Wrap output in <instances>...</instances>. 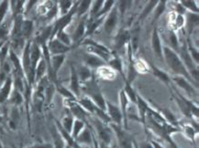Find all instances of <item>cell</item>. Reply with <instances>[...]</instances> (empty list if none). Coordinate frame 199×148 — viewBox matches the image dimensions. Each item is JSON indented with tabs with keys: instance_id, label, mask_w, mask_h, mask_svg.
<instances>
[{
	"instance_id": "obj_1",
	"label": "cell",
	"mask_w": 199,
	"mask_h": 148,
	"mask_svg": "<svg viewBox=\"0 0 199 148\" xmlns=\"http://www.w3.org/2000/svg\"><path fill=\"white\" fill-rule=\"evenodd\" d=\"M163 61H165L169 69L174 72L175 76H182L187 79L193 85L196 84V87L197 88L198 84L193 81L187 69L186 68L185 64L183 63L178 54L175 52L173 49H171L170 48H168L167 46L163 47Z\"/></svg>"
},
{
	"instance_id": "obj_2",
	"label": "cell",
	"mask_w": 199,
	"mask_h": 148,
	"mask_svg": "<svg viewBox=\"0 0 199 148\" xmlns=\"http://www.w3.org/2000/svg\"><path fill=\"white\" fill-rule=\"evenodd\" d=\"M81 90L84 91V92L86 94L88 98H90L93 103L101 110L106 111L107 105H106V100L101 92L100 87L98 83L96 82L95 75L86 82L81 84Z\"/></svg>"
},
{
	"instance_id": "obj_3",
	"label": "cell",
	"mask_w": 199,
	"mask_h": 148,
	"mask_svg": "<svg viewBox=\"0 0 199 148\" xmlns=\"http://www.w3.org/2000/svg\"><path fill=\"white\" fill-rule=\"evenodd\" d=\"M118 5H117V2L114 5V6L112 7V9L109 11V13L107 15L103 25H104V29L106 31V34L108 36H112L117 28L118 23Z\"/></svg>"
},
{
	"instance_id": "obj_4",
	"label": "cell",
	"mask_w": 199,
	"mask_h": 148,
	"mask_svg": "<svg viewBox=\"0 0 199 148\" xmlns=\"http://www.w3.org/2000/svg\"><path fill=\"white\" fill-rule=\"evenodd\" d=\"M93 125L96 129V132L98 134L99 139L101 140V143L106 146H109L112 137H111V131L108 128L107 125L104 124L96 117L93 120Z\"/></svg>"
},
{
	"instance_id": "obj_5",
	"label": "cell",
	"mask_w": 199,
	"mask_h": 148,
	"mask_svg": "<svg viewBox=\"0 0 199 148\" xmlns=\"http://www.w3.org/2000/svg\"><path fill=\"white\" fill-rule=\"evenodd\" d=\"M130 30L126 27L120 28L115 38V43H114L115 50L119 51L124 48H127V46L130 43Z\"/></svg>"
},
{
	"instance_id": "obj_6",
	"label": "cell",
	"mask_w": 199,
	"mask_h": 148,
	"mask_svg": "<svg viewBox=\"0 0 199 148\" xmlns=\"http://www.w3.org/2000/svg\"><path fill=\"white\" fill-rule=\"evenodd\" d=\"M110 124L113 130L117 134L120 146L122 148H133V140L131 136L128 133H126V131L121 127V125H117L112 123Z\"/></svg>"
},
{
	"instance_id": "obj_7",
	"label": "cell",
	"mask_w": 199,
	"mask_h": 148,
	"mask_svg": "<svg viewBox=\"0 0 199 148\" xmlns=\"http://www.w3.org/2000/svg\"><path fill=\"white\" fill-rule=\"evenodd\" d=\"M171 81H174L175 85L183 89L189 97H195L197 96V92L195 89V86L186 78L182 76H174L171 78Z\"/></svg>"
},
{
	"instance_id": "obj_8",
	"label": "cell",
	"mask_w": 199,
	"mask_h": 148,
	"mask_svg": "<svg viewBox=\"0 0 199 148\" xmlns=\"http://www.w3.org/2000/svg\"><path fill=\"white\" fill-rule=\"evenodd\" d=\"M66 103L69 106V110H70L73 117H75L76 120H80V121H83L84 123H85L87 120V117L90 114L77 103V101L67 100Z\"/></svg>"
},
{
	"instance_id": "obj_9",
	"label": "cell",
	"mask_w": 199,
	"mask_h": 148,
	"mask_svg": "<svg viewBox=\"0 0 199 148\" xmlns=\"http://www.w3.org/2000/svg\"><path fill=\"white\" fill-rule=\"evenodd\" d=\"M106 105H107L106 112L107 115L109 116L111 123L117 125H121L123 122V117H122V114H121L119 107H118L117 105H114L108 101H106Z\"/></svg>"
},
{
	"instance_id": "obj_10",
	"label": "cell",
	"mask_w": 199,
	"mask_h": 148,
	"mask_svg": "<svg viewBox=\"0 0 199 148\" xmlns=\"http://www.w3.org/2000/svg\"><path fill=\"white\" fill-rule=\"evenodd\" d=\"M184 16H185V27H186V31L188 32V38H189L191 34L195 32L196 29L198 28V14L186 11Z\"/></svg>"
},
{
	"instance_id": "obj_11",
	"label": "cell",
	"mask_w": 199,
	"mask_h": 148,
	"mask_svg": "<svg viewBox=\"0 0 199 148\" xmlns=\"http://www.w3.org/2000/svg\"><path fill=\"white\" fill-rule=\"evenodd\" d=\"M87 17H88V14L80 17V20H79V23L77 25V27H75L73 33V36L71 38L72 39V42H74V43H78L84 38V34H85V29H86V21H87Z\"/></svg>"
},
{
	"instance_id": "obj_12",
	"label": "cell",
	"mask_w": 199,
	"mask_h": 148,
	"mask_svg": "<svg viewBox=\"0 0 199 148\" xmlns=\"http://www.w3.org/2000/svg\"><path fill=\"white\" fill-rule=\"evenodd\" d=\"M152 47L155 56L161 60L163 61V44L161 40V36L157 27H154L152 36Z\"/></svg>"
},
{
	"instance_id": "obj_13",
	"label": "cell",
	"mask_w": 199,
	"mask_h": 148,
	"mask_svg": "<svg viewBox=\"0 0 199 148\" xmlns=\"http://www.w3.org/2000/svg\"><path fill=\"white\" fill-rule=\"evenodd\" d=\"M83 60L84 62V65L87 66L92 70L107 66V63L101 58H99V57H97V56H96L94 54L87 53V52L84 55Z\"/></svg>"
},
{
	"instance_id": "obj_14",
	"label": "cell",
	"mask_w": 199,
	"mask_h": 148,
	"mask_svg": "<svg viewBox=\"0 0 199 148\" xmlns=\"http://www.w3.org/2000/svg\"><path fill=\"white\" fill-rule=\"evenodd\" d=\"M48 49H49L50 54H51L52 56L64 55V53H66L67 51H69L71 49V47H68V46L62 44L57 38H52V39H51V41L49 43Z\"/></svg>"
},
{
	"instance_id": "obj_15",
	"label": "cell",
	"mask_w": 199,
	"mask_h": 148,
	"mask_svg": "<svg viewBox=\"0 0 199 148\" xmlns=\"http://www.w3.org/2000/svg\"><path fill=\"white\" fill-rule=\"evenodd\" d=\"M70 91L78 99L81 93V84L77 76L76 69L73 65H71V84H70Z\"/></svg>"
},
{
	"instance_id": "obj_16",
	"label": "cell",
	"mask_w": 199,
	"mask_h": 148,
	"mask_svg": "<svg viewBox=\"0 0 199 148\" xmlns=\"http://www.w3.org/2000/svg\"><path fill=\"white\" fill-rule=\"evenodd\" d=\"M119 109L121 111V114H122V117H123V123H124V128L127 129L128 128V118H127V111H128V108H129V105H130V101L124 92V90L120 91L119 92Z\"/></svg>"
},
{
	"instance_id": "obj_17",
	"label": "cell",
	"mask_w": 199,
	"mask_h": 148,
	"mask_svg": "<svg viewBox=\"0 0 199 148\" xmlns=\"http://www.w3.org/2000/svg\"><path fill=\"white\" fill-rule=\"evenodd\" d=\"M40 56H41V52H40V49H39L38 44L33 43L30 47L29 57H30V70L34 75H35L36 67H37L39 61L40 60Z\"/></svg>"
},
{
	"instance_id": "obj_18",
	"label": "cell",
	"mask_w": 199,
	"mask_h": 148,
	"mask_svg": "<svg viewBox=\"0 0 199 148\" xmlns=\"http://www.w3.org/2000/svg\"><path fill=\"white\" fill-rule=\"evenodd\" d=\"M107 66H108L110 69H112L113 70H117L118 71L122 76L123 78L125 79V73H124V67H123V61L122 60L120 59V57L114 53L112 58L109 60V61L107 63Z\"/></svg>"
},
{
	"instance_id": "obj_19",
	"label": "cell",
	"mask_w": 199,
	"mask_h": 148,
	"mask_svg": "<svg viewBox=\"0 0 199 148\" xmlns=\"http://www.w3.org/2000/svg\"><path fill=\"white\" fill-rule=\"evenodd\" d=\"M76 72H77V76H78L80 84H83V83L88 81L95 75L94 72H93V70L91 69H89L87 66H85L84 64L81 65L76 70Z\"/></svg>"
},
{
	"instance_id": "obj_20",
	"label": "cell",
	"mask_w": 199,
	"mask_h": 148,
	"mask_svg": "<svg viewBox=\"0 0 199 148\" xmlns=\"http://www.w3.org/2000/svg\"><path fill=\"white\" fill-rule=\"evenodd\" d=\"M78 45H82V46H86V47H93L95 49H100L104 52H107V53H109V54H113V51L111 49H109L107 47H106L105 45L94 40L93 38H84L82 39Z\"/></svg>"
},
{
	"instance_id": "obj_21",
	"label": "cell",
	"mask_w": 199,
	"mask_h": 148,
	"mask_svg": "<svg viewBox=\"0 0 199 148\" xmlns=\"http://www.w3.org/2000/svg\"><path fill=\"white\" fill-rule=\"evenodd\" d=\"M76 142L82 145H87V146L92 145L93 144V135L91 134L90 129L87 127H84V130L76 137Z\"/></svg>"
},
{
	"instance_id": "obj_22",
	"label": "cell",
	"mask_w": 199,
	"mask_h": 148,
	"mask_svg": "<svg viewBox=\"0 0 199 148\" xmlns=\"http://www.w3.org/2000/svg\"><path fill=\"white\" fill-rule=\"evenodd\" d=\"M139 39H140V27L136 26L130 31V48H131L133 55L138 50V48H139Z\"/></svg>"
},
{
	"instance_id": "obj_23",
	"label": "cell",
	"mask_w": 199,
	"mask_h": 148,
	"mask_svg": "<svg viewBox=\"0 0 199 148\" xmlns=\"http://www.w3.org/2000/svg\"><path fill=\"white\" fill-rule=\"evenodd\" d=\"M77 103H78L89 114H95L96 109L98 108V107L93 103V101H92L90 98H88L87 96L83 97L82 99H77Z\"/></svg>"
},
{
	"instance_id": "obj_24",
	"label": "cell",
	"mask_w": 199,
	"mask_h": 148,
	"mask_svg": "<svg viewBox=\"0 0 199 148\" xmlns=\"http://www.w3.org/2000/svg\"><path fill=\"white\" fill-rule=\"evenodd\" d=\"M150 66H151L152 74H153L156 78H158L159 80H161L163 82H164V83H166L167 85H169V83L171 82V78L169 77V75H168L165 71L162 70L160 68H158L157 66H155V65L152 64V63H151Z\"/></svg>"
},
{
	"instance_id": "obj_25",
	"label": "cell",
	"mask_w": 199,
	"mask_h": 148,
	"mask_svg": "<svg viewBox=\"0 0 199 148\" xmlns=\"http://www.w3.org/2000/svg\"><path fill=\"white\" fill-rule=\"evenodd\" d=\"M168 39H169L170 46H167V47L170 48L171 49H173L175 52L178 53L179 48H180V43H179V38H178V36L176 34V31H175L173 29H169Z\"/></svg>"
},
{
	"instance_id": "obj_26",
	"label": "cell",
	"mask_w": 199,
	"mask_h": 148,
	"mask_svg": "<svg viewBox=\"0 0 199 148\" xmlns=\"http://www.w3.org/2000/svg\"><path fill=\"white\" fill-rule=\"evenodd\" d=\"M91 0H83V1H79V4L77 5V10H76V15L77 16L80 18L85 15H87L89 13L91 5H92Z\"/></svg>"
},
{
	"instance_id": "obj_27",
	"label": "cell",
	"mask_w": 199,
	"mask_h": 148,
	"mask_svg": "<svg viewBox=\"0 0 199 148\" xmlns=\"http://www.w3.org/2000/svg\"><path fill=\"white\" fill-rule=\"evenodd\" d=\"M124 92H125V93H126V95H127L130 103H132L133 105L137 106V92L132 88V85L130 82H128L127 81H125Z\"/></svg>"
},
{
	"instance_id": "obj_28",
	"label": "cell",
	"mask_w": 199,
	"mask_h": 148,
	"mask_svg": "<svg viewBox=\"0 0 199 148\" xmlns=\"http://www.w3.org/2000/svg\"><path fill=\"white\" fill-rule=\"evenodd\" d=\"M158 4V0H152V1H149L147 3V5H145V7L143 8V10L141 11V15L139 16V19L138 21H141V20H144L155 8L156 5Z\"/></svg>"
},
{
	"instance_id": "obj_29",
	"label": "cell",
	"mask_w": 199,
	"mask_h": 148,
	"mask_svg": "<svg viewBox=\"0 0 199 148\" xmlns=\"http://www.w3.org/2000/svg\"><path fill=\"white\" fill-rule=\"evenodd\" d=\"M11 86H12V80L11 78H7L6 80L4 86L0 90V103H4L8 98L11 92Z\"/></svg>"
},
{
	"instance_id": "obj_30",
	"label": "cell",
	"mask_w": 199,
	"mask_h": 148,
	"mask_svg": "<svg viewBox=\"0 0 199 148\" xmlns=\"http://www.w3.org/2000/svg\"><path fill=\"white\" fill-rule=\"evenodd\" d=\"M116 4V1H113V0H107V1H104V4L100 9V11L96 15V16L94 17L95 19L96 18H100V17H103V16H106L109 11L112 9V7L114 6V5Z\"/></svg>"
},
{
	"instance_id": "obj_31",
	"label": "cell",
	"mask_w": 199,
	"mask_h": 148,
	"mask_svg": "<svg viewBox=\"0 0 199 148\" xmlns=\"http://www.w3.org/2000/svg\"><path fill=\"white\" fill-rule=\"evenodd\" d=\"M47 70V63L45 61L44 59L40 60L36 67L35 70V80L36 81H39L42 79V77L44 76L45 72Z\"/></svg>"
},
{
	"instance_id": "obj_32",
	"label": "cell",
	"mask_w": 199,
	"mask_h": 148,
	"mask_svg": "<svg viewBox=\"0 0 199 148\" xmlns=\"http://www.w3.org/2000/svg\"><path fill=\"white\" fill-rule=\"evenodd\" d=\"M166 4H167V1H165V0L158 1V4L156 5L155 8L153 10V21H156L157 19H159L160 16L165 12Z\"/></svg>"
},
{
	"instance_id": "obj_33",
	"label": "cell",
	"mask_w": 199,
	"mask_h": 148,
	"mask_svg": "<svg viewBox=\"0 0 199 148\" xmlns=\"http://www.w3.org/2000/svg\"><path fill=\"white\" fill-rule=\"evenodd\" d=\"M9 57H10V60H11V61H12V63L14 65V68H15V70H16V75L21 76L22 73H23V69H22L21 62L19 61L17 56L14 53L13 50H10Z\"/></svg>"
},
{
	"instance_id": "obj_34",
	"label": "cell",
	"mask_w": 199,
	"mask_h": 148,
	"mask_svg": "<svg viewBox=\"0 0 199 148\" xmlns=\"http://www.w3.org/2000/svg\"><path fill=\"white\" fill-rule=\"evenodd\" d=\"M179 3L184 6V8L186 11L198 14V5H197V2H195L193 0H181Z\"/></svg>"
},
{
	"instance_id": "obj_35",
	"label": "cell",
	"mask_w": 199,
	"mask_h": 148,
	"mask_svg": "<svg viewBox=\"0 0 199 148\" xmlns=\"http://www.w3.org/2000/svg\"><path fill=\"white\" fill-rule=\"evenodd\" d=\"M51 32H52V27H45L39 34V36L37 38L38 43L43 45L46 44V41L51 37Z\"/></svg>"
},
{
	"instance_id": "obj_36",
	"label": "cell",
	"mask_w": 199,
	"mask_h": 148,
	"mask_svg": "<svg viewBox=\"0 0 199 148\" xmlns=\"http://www.w3.org/2000/svg\"><path fill=\"white\" fill-rule=\"evenodd\" d=\"M84 127H85V124L83 121L75 120L73 122V129H72V138L76 139V137L84 130Z\"/></svg>"
},
{
	"instance_id": "obj_37",
	"label": "cell",
	"mask_w": 199,
	"mask_h": 148,
	"mask_svg": "<svg viewBox=\"0 0 199 148\" xmlns=\"http://www.w3.org/2000/svg\"><path fill=\"white\" fill-rule=\"evenodd\" d=\"M33 30V23L30 20H23L21 25V36L28 38Z\"/></svg>"
},
{
	"instance_id": "obj_38",
	"label": "cell",
	"mask_w": 199,
	"mask_h": 148,
	"mask_svg": "<svg viewBox=\"0 0 199 148\" xmlns=\"http://www.w3.org/2000/svg\"><path fill=\"white\" fill-rule=\"evenodd\" d=\"M187 42H186V45H187V49H188V52L190 54V57L191 59L193 60V61L198 66V60H199V55H198V49L197 48H195L190 40H189V38H187Z\"/></svg>"
},
{
	"instance_id": "obj_39",
	"label": "cell",
	"mask_w": 199,
	"mask_h": 148,
	"mask_svg": "<svg viewBox=\"0 0 199 148\" xmlns=\"http://www.w3.org/2000/svg\"><path fill=\"white\" fill-rule=\"evenodd\" d=\"M74 2L73 1H70V0H63V1H60L59 2V7L61 10V13L63 16L67 15L70 10L72 9L73 5Z\"/></svg>"
},
{
	"instance_id": "obj_40",
	"label": "cell",
	"mask_w": 199,
	"mask_h": 148,
	"mask_svg": "<svg viewBox=\"0 0 199 148\" xmlns=\"http://www.w3.org/2000/svg\"><path fill=\"white\" fill-rule=\"evenodd\" d=\"M56 37H57L56 38H57L59 41H61L62 44H64V45H66V46H68V47H71V45H72V39H71V38L68 36V34H66V33L64 32V29L58 31V33L56 34Z\"/></svg>"
},
{
	"instance_id": "obj_41",
	"label": "cell",
	"mask_w": 199,
	"mask_h": 148,
	"mask_svg": "<svg viewBox=\"0 0 199 148\" xmlns=\"http://www.w3.org/2000/svg\"><path fill=\"white\" fill-rule=\"evenodd\" d=\"M132 5V1H118L117 2V5H118V14H120L121 16H123L126 13L127 10H129V8Z\"/></svg>"
},
{
	"instance_id": "obj_42",
	"label": "cell",
	"mask_w": 199,
	"mask_h": 148,
	"mask_svg": "<svg viewBox=\"0 0 199 148\" xmlns=\"http://www.w3.org/2000/svg\"><path fill=\"white\" fill-rule=\"evenodd\" d=\"M73 117L71 114H67L63 120H62V128L67 132V133H71L72 129H73Z\"/></svg>"
},
{
	"instance_id": "obj_43",
	"label": "cell",
	"mask_w": 199,
	"mask_h": 148,
	"mask_svg": "<svg viewBox=\"0 0 199 148\" xmlns=\"http://www.w3.org/2000/svg\"><path fill=\"white\" fill-rule=\"evenodd\" d=\"M58 92L66 98V100H70V101H77V98L73 94V92L70 90H67L66 88L62 87V86H58Z\"/></svg>"
},
{
	"instance_id": "obj_44",
	"label": "cell",
	"mask_w": 199,
	"mask_h": 148,
	"mask_svg": "<svg viewBox=\"0 0 199 148\" xmlns=\"http://www.w3.org/2000/svg\"><path fill=\"white\" fill-rule=\"evenodd\" d=\"M9 32V24L8 22H4L0 25V39H4Z\"/></svg>"
},
{
	"instance_id": "obj_45",
	"label": "cell",
	"mask_w": 199,
	"mask_h": 148,
	"mask_svg": "<svg viewBox=\"0 0 199 148\" xmlns=\"http://www.w3.org/2000/svg\"><path fill=\"white\" fill-rule=\"evenodd\" d=\"M22 101H23V98H22L21 93L18 91H15L11 97V103H14L15 105H18L22 103Z\"/></svg>"
},
{
	"instance_id": "obj_46",
	"label": "cell",
	"mask_w": 199,
	"mask_h": 148,
	"mask_svg": "<svg viewBox=\"0 0 199 148\" xmlns=\"http://www.w3.org/2000/svg\"><path fill=\"white\" fill-rule=\"evenodd\" d=\"M7 8H8V2L7 1H3L0 4V25L2 24V22L4 20V17H5L6 14Z\"/></svg>"
},
{
	"instance_id": "obj_47",
	"label": "cell",
	"mask_w": 199,
	"mask_h": 148,
	"mask_svg": "<svg viewBox=\"0 0 199 148\" xmlns=\"http://www.w3.org/2000/svg\"><path fill=\"white\" fill-rule=\"evenodd\" d=\"M184 131H185V134L192 141H194L195 139V129L192 127V126H189V125H186L184 126Z\"/></svg>"
},
{
	"instance_id": "obj_48",
	"label": "cell",
	"mask_w": 199,
	"mask_h": 148,
	"mask_svg": "<svg viewBox=\"0 0 199 148\" xmlns=\"http://www.w3.org/2000/svg\"><path fill=\"white\" fill-rule=\"evenodd\" d=\"M53 92H54V88L53 86L51 84V85H47L46 88H45V95H46V98H47V101L50 102L52 95H53Z\"/></svg>"
},
{
	"instance_id": "obj_49",
	"label": "cell",
	"mask_w": 199,
	"mask_h": 148,
	"mask_svg": "<svg viewBox=\"0 0 199 148\" xmlns=\"http://www.w3.org/2000/svg\"><path fill=\"white\" fill-rule=\"evenodd\" d=\"M54 137H55L54 138L55 139V148H63V142L60 138V136L54 135Z\"/></svg>"
},
{
	"instance_id": "obj_50",
	"label": "cell",
	"mask_w": 199,
	"mask_h": 148,
	"mask_svg": "<svg viewBox=\"0 0 199 148\" xmlns=\"http://www.w3.org/2000/svg\"><path fill=\"white\" fill-rule=\"evenodd\" d=\"M7 50H8L7 46H4V47L1 49V50H0V60H1V61H3L4 59L6 58V54H7Z\"/></svg>"
},
{
	"instance_id": "obj_51",
	"label": "cell",
	"mask_w": 199,
	"mask_h": 148,
	"mask_svg": "<svg viewBox=\"0 0 199 148\" xmlns=\"http://www.w3.org/2000/svg\"><path fill=\"white\" fill-rule=\"evenodd\" d=\"M138 145V144H137ZM138 147L139 148H153V146L152 145V143H149V142H143L140 145H138Z\"/></svg>"
},
{
	"instance_id": "obj_52",
	"label": "cell",
	"mask_w": 199,
	"mask_h": 148,
	"mask_svg": "<svg viewBox=\"0 0 199 148\" xmlns=\"http://www.w3.org/2000/svg\"><path fill=\"white\" fill-rule=\"evenodd\" d=\"M31 148H52V146L50 144H45V145H38V146H32Z\"/></svg>"
},
{
	"instance_id": "obj_53",
	"label": "cell",
	"mask_w": 199,
	"mask_h": 148,
	"mask_svg": "<svg viewBox=\"0 0 199 148\" xmlns=\"http://www.w3.org/2000/svg\"><path fill=\"white\" fill-rule=\"evenodd\" d=\"M151 143L153 146V148H163L159 143H156L155 141H151Z\"/></svg>"
},
{
	"instance_id": "obj_54",
	"label": "cell",
	"mask_w": 199,
	"mask_h": 148,
	"mask_svg": "<svg viewBox=\"0 0 199 148\" xmlns=\"http://www.w3.org/2000/svg\"><path fill=\"white\" fill-rule=\"evenodd\" d=\"M100 148H110L108 146H106V145H104V144H102V143H100Z\"/></svg>"
},
{
	"instance_id": "obj_55",
	"label": "cell",
	"mask_w": 199,
	"mask_h": 148,
	"mask_svg": "<svg viewBox=\"0 0 199 148\" xmlns=\"http://www.w3.org/2000/svg\"><path fill=\"white\" fill-rule=\"evenodd\" d=\"M0 148H3V147H2V146H1V145H0Z\"/></svg>"
},
{
	"instance_id": "obj_56",
	"label": "cell",
	"mask_w": 199,
	"mask_h": 148,
	"mask_svg": "<svg viewBox=\"0 0 199 148\" xmlns=\"http://www.w3.org/2000/svg\"><path fill=\"white\" fill-rule=\"evenodd\" d=\"M196 148H197V147H196Z\"/></svg>"
}]
</instances>
